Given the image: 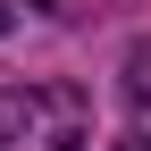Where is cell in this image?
<instances>
[{
  "instance_id": "1",
  "label": "cell",
  "mask_w": 151,
  "mask_h": 151,
  "mask_svg": "<svg viewBox=\"0 0 151 151\" xmlns=\"http://www.w3.org/2000/svg\"><path fill=\"white\" fill-rule=\"evenodd\" d=\"M84 118L76 84H0V151H84Z\"/></svg>"
},
{
  "instance_id": "2",
  "label": "cell",
  "mask_w": 151,
  "mask_h": 151,
  "mask_svg": "<svg viewBox=\"0 0 151 151\" xmlns=\"http://www.w3.org/2000/svg\"><path fill=\"white\" fill-rule=\"evenodd\" d=\"M126 92H134V101H151V42L134 50V76H126Z\"/></svg>"
},
{
  "instance_id": "3",
  "label": "cell",
  "mask_w": 151,
  "mask_h": 151,
  "mask_svg": "<svg viewBox=\"0 0 151 151\" xmlns=\"http://www.w3.org/2000/svg\"><path fill=\"white\" fill-rule=\"evenodd\" d=\"M126 151H151V134H134V143H126Z\"/></svg>"
},
{
  "instance_id": "4",
  "label": "cell",
  "mask_w": 151,
  "mask_h": 151,
  "mask_svg": "<svg viewBox=\"0 0 151 151\" xmlns=\"http://www.w3.org/2000/svg\"><path fill=\"white\" fill-rule=\"evenodd\" d=\"M0 34H9V0H0Z\"/></svg>"
}]
</instances>
